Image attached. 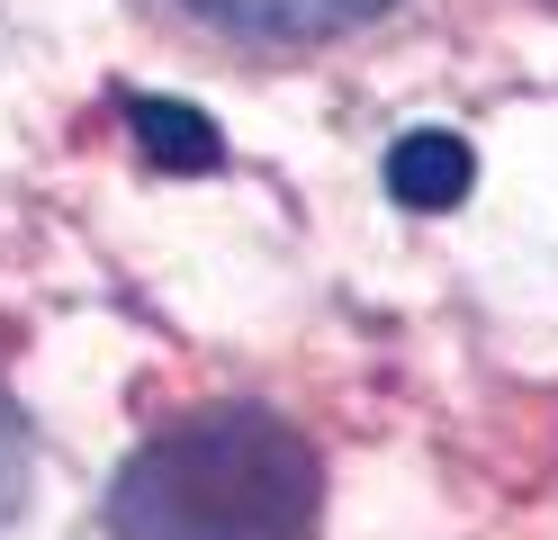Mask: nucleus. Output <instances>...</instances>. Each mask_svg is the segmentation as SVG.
<instances>
[{
  "instance_id": "obj_1",
  "label": "nucleus",
  "mask_w": 558,
  "mask_h": 540,
  "mask_svg": "<svg viewBox=\"0 0 558 540\" xmlns=\"http://www.w3.org/2000/svg\"><path fill=\"white\" fill-rule=\"evenodd\" d=\"M325 468L298 423L262 406H207L154 432L109 487V540H306Z\"/></svg>"
},
{
  "instance_id": "obj_2",
  "label": "nucleus",
  "mask_w": 558,
  "mask_h": 540,
  "mask_svg": "<svg viewBox=\"0 0 558 540\" xmlns=\"http://www.w3.org/2000/svg\"><path fill=\"white\" fill-rule=\"evenodd\" d=\"M171 10L234 46H333V36L388 19L397 0H171Z\"/></svg>"
},
{
  "instance_id": "obj_4",
  "label": "nucleus",
  "mask_w": 558,
  "mask_h": 540,
  "mask_svg": "<svg viewBox=\"0 0 558 540\" xmlns=\"http://www.w3.org/2000/svg\"><path fill=\"white\" fill-rule=\"evenodd\" d=\"M135 135H145V154H154V163H190V171H207V163H217V127H207L198 108L135 99Z\"/></svg>"
},
{
  "instance_id": "obj_3",
  "label": "nucleus",
  "mask_w": 558,
  "mask_h": 540,
  "mask_svg": "<svg viewBox=\"0 0 558 540\" xmlns=\"http://www.w3.org/2000/svg\"><path fill=\"white\" fill-rule=\"evenodd\" d=\"M469 180H477V163H469V144L450 127H414V135H397V154H388V199L414 207V216L460 207Z\"/></svg>"
},
{
  "instance_id": "obj_5",
  "label": "nucleus",
  "mask_w": 558,
  "mask_h": 540,
  "mask_svg": "<svg viewBox=\"0 0 558 540\" xmlns=\"http://www.w3.org/2000/svg\"><path fill=\"white\" fill-rule=\"evenodd\" d=\"M19 495H27V432H19V406L0 396V531H10Z\"/></svg>"
}]
</instances>
